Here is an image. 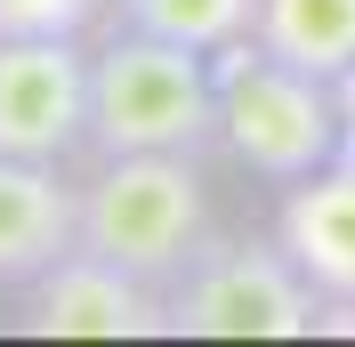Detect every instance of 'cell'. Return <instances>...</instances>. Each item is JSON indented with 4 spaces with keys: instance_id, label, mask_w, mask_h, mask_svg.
Listing matches in <instances>:
<instances>
[{
    "instance_id": "cell-10",
    "label": "cell",
    "mask_w": 355,
    "mask_h": 347,
    "mask_svg": "<svg viewBox=\"0 0 355 347\" xmlns=\"http://www.w3.org/2000/svg\"><path fill=\"white\" fill-rule=\"evenodd\" d=\"M113 24H137V33H162V41H186L202 57L250 41L259 24V0H113Z\"/></svg>"
},
{
    "instance_id": "cell-6",
    "label": "cell",
    "mask_w": 355,
    "mask_h": 347,
    "mask_svg": "<svg viewBox=\"0 0 355 347\" xmlns=\"http://www.w3.org/2000/svg\"><path fill=\"white\" fill-rule=\"evenodd\" d=\"M17 299H24L17 331H33V339H162L170 331V299L97 251H65Z\"/></svg>"
},
{
    "instance_id": "cell-2",
    "label": "cell",
    "mask_w": 355,
    "mask_h": 347,
    "mask_svg": "<svg viewBox=\"0 0 355 347\" xmlns=\"http://www.w3.org/2000/svg\"><path fill=\"white\" fill-rule=\"evenodd\" d=\"M218 146V73L210 57L137 24L89 49V153H202Z\"/></svg>"
},
{
    "instance_id": "cell-3",
    "label": "cell",
    "mask_w": 355,
    "mask_h": 347,
    "mask_svg": "<svg viewBox=\"0 0 355 347\" xmlns=\"http://www.w3.org/2000/svg\"><path fill=\"white\" fill-rule=\"evenodd\" d=\"M218 73V146L266 186H299L323 162H339V89L323 73L291 65L259 41H234L210 57Z\"/></svg>"
},
{
    "instance_id": "cell-7",
    "label": "cell",
    "mask_w": 355,
    "mask_h": 347,
    "mask_svg": "<svg viewBox=\"0 0 355 347\" xmlns=\"http://www.w3.org/2000/svg\"><path fill=\"white\" fill-rule=\"evenodd\" d=\"M73 242H81V178H65V162L0 153V291L49 275Z\"/></svg>"
},
{
    "instance_id": "cell-5",
    "label": "cell",
    "mask_w": 355,
    "mask_h": 347,
    "mask_svg": "<svg viewBox=\"0 0 355 347\" xmlns=\"http://www.w3.org/2000/svg\"><path fill=\"white\" fill-rule=\"evenodd\" d=\"M0 153H89V49L81 33H0Z\"/></svg>"
},
{
    "instance_id": "cell-4",
    "label": "cell",
    "mask_w": 355,
    "mask_h": 347,
    "mask_svg": "<svg viewBox=\"0 0 355 347\" xmlns=\"http://www.w3.org/2000/svg\"><path fill=\"white\" fill-rule=\"evenodd\" d=\"M170 339H315L323 291L299 275L283 242H218L162 291Z\"/></svg>"
},
{
    "instance_id": "cell-11",
    "label": "cell",
    "mask_w": 355,
    "mask_h": 347,
    "mask_svg": "<svg viewBox=\"0 0 355 347\" xmlns=\"http://www.w3.org/2000/svg\"><path fill=\"white\" fill-rule=\"evenodd\" d=\"M113 0H0V33H81L105 17Z\"/></svg>"
},
{
    "instance_id": "cell-8",
    "label": "cell",
    "mask_w": 355,
    "mask_h": 347,
    "mask_svg": "<svg viewBox=\"0 0 355 347\" xmlns=\"http://www.w3.org/2000/svg\"><path fill=\"white\" fill-rule=\"evenodd\" d=\"M275 242H283L299 275L331 299H355V162H323L315 178H299L283 194V218H275Z\"/></svg>"
},
{
    "instance_id": "cell-12",
    "label": "cell",
    "mask_w": 355,
    "mask_h": 347,
    "mask_svg": "<svg viewBox=\"0 0 355 347\" xmlns=\"http://www.w3.org/2000/svg\"><path fill=\"white\" fill-rule=\"evenodd\" d=\"M331 89H339V162H355V65L339 73Z\"/></svg>"
},
{
    "instance_id": "cell-9",
    "label": "cell",
    "mask_w": 355,
    "mask_h": 347,
    "mask_svg": "<svg viewBox=\"0 0 355 347\" xmlns=\"http://www.w3.org/2000/svg\"><path fill=\"white\" fill-rule=\"evenodd\" d=\"M250 41L291 57V65H307V73H323V81H339L355 65V0H259Z\"/></svg>"
},
{
    "instance_id": "cell-1",
    "label": "cell",
    "mask_w": 355,
    "mask_h": 347,
    "mask_svg": "<svg viewBox=\"0 0 355 347\" xmlns=\"http://www.w3.org/2000/svg\"><path fill=\"white\" fill-rule=\"evenodd\" d=\"M97 259L130 266L137 282L170 291L210 251V178L202 153H97L81 178V242Z\"/></svg>"
}]
</instances>
